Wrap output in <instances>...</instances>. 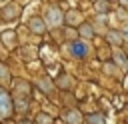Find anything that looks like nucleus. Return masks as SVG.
<instances>
[{
	"mask_svg": "<svg viewBox=\"0 0 128 124\" xmlns=\"http://www.w3.org/2000/svg\"><path fill=\"white\" fill-rule=\"evenodd\" d=\"M12 112V100L8 98V94L0 88V118H8Z\"/></svg>",
	"mask_w": 128,
	"mask_h": 124,
	"instance_id": "f257e3e1",
	"label": "nucleus"
},
{
	"mask_svg": "<svg viewBox=\"0 0 128 124\" xmlns=\"http://www.w3.org/2000/svg\"><path fill=\"white\" fill-rule=\"evenodd\" d=\"M44 22H46L48 26H58V24L62 22V12L56 10V8H48V10H46V18H44Z\"/></svg>",
	"mask_w": 128,
	"mask_h": 124,
	"instance_id": "f03ea898",
	"label": "nucleus"
},
{
	"mask_svg": "<svg viewBox=\"0 0 128 124\" xmlns=\"http://www.w3.org/2000/svg\"><path fill=\"white\" fill-rule=\"evenodd\" d=\"M86 50H88V48H86V44H82V42H72V44H70V52H72L76 58H82V56L86 54Z\"/></svg>",
	"mask_w": 128,
	"mask_h": 124,
	"instance_id": "7ed1b4c3",
	"label": "nucleus"
},
{
	"mask_svg": "<svg viewBox=\"0 0 128 124\" xmlns=\"http://www.w3.org/2000/svg\"><path fill=\"white\" fill-rule=\"evenodd\" d=\"M30 28H32L34 32H44L46 24H44V20H40V18H34V20H30Z\"/></svg>",
	"mask_w": 128,
	"mask_h": 124,
	"instance_id": "20e7f679",
	"label": "nucleus"
},
{
	"mask_svg": "<svg viewBox=\"0 0 128 124\" xmlns=\"http://www.w3.org/2000/svg\"><path fill=\"white\" fill-rule=\"evenodd\" d=\"M66 120H68V124H80L82 118H80V114L74 110V112H68V114H66Z\"/></svg>",
	"mask_w": 128,
	"mask_h": 124,
	"instance_id": "39448f33",
	"label": "nucleus"
},
{
	"mask_svg": "<svg viewBox=\"0 0 128 124\" xmlns=\"http://www.w3.org/2000/svg\"><path fill=\"white\" fill-rule=\"evenodd\" d=\"M108 40H110L112 44H120V42H122V36H120L118 32H110V34H108Z\"/></svg>",
	"mask_w": 128,
	"mask_h": 124,
	"instance_id": "423d86ee",
	"label": "nucleus"
},
{
	"mask_svg": "<svg viewBox=\"0 0 128 124\" xmlns=\"http://www.w3.org/2000/svg\"><path fill=\"white\" fill-rule=\"evenodd\" d=\"M114 56H116V62H118V64L126 66V58L122 56V52H120V50H114Z\"/></svg>",
	"mask_w": 128,
	"mask_h": 124,
	"instance_id": "0eeeda50",
	"label": "nucleus"
},
{
	"mask_svg": "<svg viewBox=\"0 0 128 124\" xmlns=\"http://www.w3.org/2000/svg\"><path fill=\"white\" fill-rule=\"evenodd\" d=\"M8 78H10V76H8V72H6V68H4V66H0V80H2L4 84H6V82H8Z\"/></svg>",
	"mask_w": 128,
	"mask_h": 124,
	"instance_id": "6e6552de",
	"label": "nucleus"
},
{
	"mask_svg": "<svg viewBox=\"0 0 128 124\" xmlns=\"http://www.w3.org/2000/svg\"><path fill=\"white\" fill-rule=\"evenodd\" d=\"M38 122H42V124H50V118H48L46 114H40V116H38Z\"/></svg>",
	"mask_w": 128,
	"mask_h": 124,
	"instance_id": "1a4fd4ad",
	"label": "nucleus"
},
{
	"mask_svg": "<svg viewBox=\"0 0 128 124\" xmlns=\"http://www.w3.org/2000/svg\"><path fill=\"white\" fill-rule=\"evenodd\" d=\"M90 122H92V124H104V120H102L100 116H90Z\"/></svg>",
	"mask_w": 128,
	"mask_h": 124,
	"instance_id": "9d476101",
	"label": "nucleus"
},
{
	"mask_svg": "<svg viewBox=\"0 0 128 124\" xmlns=\"http://www.w3.org/2000/svg\"><path fill=\"white\" fill-rule=\"evenodd\" d=\"M96 8H98L100 12H102V10L106 12V8H108V4H106V2H98V4H96Z\"/></svg>",
	"mask_w": 128,
	"mask_h": 124,
	"instance_id": "9b49d317",
	"label": "nucleus"
},
{
	"mask_svg": "<svg viewBox=\"0 0 128 124\" xmlns=\"http://www.w3.org/2000/svg\"><path fill=\"white\" fill-rule=\"evenodd\" d=\"M18 12V8H6V16H14Z\"/></svg>",
	"mask_w": 128,
	"mask_h": 124,
	"instance_id": "f8f14e48",
	"label": "nucleus"
},
{
	"mask_svg": "<svg viewBox=\"0 0 128 124\" xmlns=\"http://www.w3.org/2000/svg\"><path fill=\"white\" fill-rule=\"evenodd\" d=\"M78 18H80L78 12H70V14H68V20H70V22H72V20H78Z\"/></svg>",
	"mask_w": 128,
	"mask_h": 124,
	"instance_id": "ddd939ff",
	"label": "nucleus"
},
{
	"mask_svg": "<svg viewBox=\"0 0 128 124\" xmlns=\"http://www.w3.org/2000/svg\"><path fill=\"white\" fill-rule=\"evenodd\" d=\"M82 34H84V36H92V30H90L88 26H84V28H82Z\"/></svg>",
	"mask_w": 128,
	"mask_h": 124,
	"instance_id": "4468645a",
	"label": "nucleus"
},
{
	"mask_svg": "<svg viewBox=\"0 0 128 124\" xmlns=\"http://www.w3.org/2000/svg\"><path fill=\"white\" fill-rule=\"evenodd\" d=\"M122 32H124V36L128 38V26H124V30H122Z\"/></svg>",
	"mask_w": 128,
	"mask_h": 124,
	"instance_id": "2eb2a0df",
	"label": "nucleus"
},
{
	"mask_svg": "<svg viewBox=\"0 0 128 124\" xmlns=\"http://www.w3.org/2000/svg\"><path fill=\"white\" fill-rule=\"evenodd\" d=\"M4 2H8V0H0V4H4Z\"/></svg>",
	"mask_w": 128,
	"mask_h": 124,
	"instance_id": "dca6fc26",
	"label": "nucleus"
},
{
	"mask_svg": "<svg viewBox=\"0 0 128 124\" xmlns=\"http://www.w3.org/2000/svg\"><path fill=\"white\" fill-rule=\"evenodd\" d=\"M122 2H124V4H126V6H128V0H122Z\"/></svg>",
	"mask_w": 128,
	"mask_h": 124,
	"instance_id": "f3484780",
	"label": "nucleus"
}]
</instances>
